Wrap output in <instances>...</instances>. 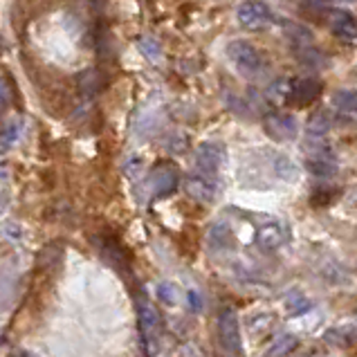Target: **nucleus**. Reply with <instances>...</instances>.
<instances>
[{
	"label": "nucleus",
	"instance_id": "1",
	"mask_svg": "<svg viewBox=\"0 0 357 357\" xmlns=\"http://www.w3.org/2000/svg\"><path fill=\"white\" fill-rule=\"evenodd\" d=\"M305 167L314 176H333L337 171V158L326 137H305Z\"/></svg>",
	"mask_w": 357,
	"mask_h": 357
},
{
	"label": "nucleus",
	"instance_id": "2",
	"mask_svg": "<svg viewBox=\"0 0 357 357\" xmlns=\"http://www.w3.org/2000/svg\"><path fill=\"white\" fill-rule=\"evenodd\" d=\"M227 56H229L231 63L236 66L238 73H243L245 77H259L265 70L263 54L252 43H248V40H243V38L231 40L229 47H227Z\"/></svg>",
	"mask_w": 357,
	"mask_h": 357
},
{
	"label": "nucleus",
	"instance_id": "3",
	"mask_svg": "<svg viewBox=\"0 0 357 357\" xmlns=\"http://www.w3.org/2000/svg\"><path fill=\"white\" fill-rule=\"evenodd\" d=\"M137 324H139V337L144 353L153 357L158 353V340H160V314L146 299L137 301Z\"/></svg>",
	"mask_w": 357,
	"mask_h": 357
},
{
	"label": "nucleus",
	"instance_id": "4",
	"mask_svg": "<svg viewBox=\"0 0 357 357\" xmlns=\"http://www.w3.org/2000/svg\"><path fill=\"white\" fill-rule=\"evenodd\" d=\"M254 241H257V245L263 252H277L290 241V229L281 220H268L265 225L257 229Z\"/></svg>",
	"mask_w": 357,
	"mask_h": 357
},
{
	"label": "nucleus",
	"instance_id": "5",
	"mask_svg": "<svg viewBox=\"0 0 357 357\" xmlns=\"http://www.w3.org/2000/svg\"><path fill=\"white\" fill-rule=\"evenodd\" d=\"M222 160H225V146L218 144V142H202L196 151V171L216 178V173L222 167Z\"/></svg>",
	"mask_w": 357,
	"mask_h": 357
},
{
	"label": "nucleus",
	"instance_id": "6",
	"mask_svg": "<svg viewBox=\"0 0 357 357\" xmlns=\"http://www.w3.org/2000/svg\"><path fill=\"white\" fill-rule=\"evenodd\" d=\"M218 335H220V344L225 346L227 351L241 353L243 344H241V324H238L236 310L225 308L218 314Z\"/></svg>",
	"mask_w": 357,
	"mask_h": 357
},
{
	"label": "nucleus",
	"instance_id": "7",
	"mask_svg": "<svg viewBox=\"0 0 357 357\" xmlns=\"http://www.w3.org/2000/svg\"><path fill=\"white\" fill-rule=\"evenodd\" d=\"M236 18L241 25L254 27V29H259L263 25H268L270 20H274L270 7L261 3V0H245V3H241L236 9Z\"/></svg>",
	"mask_w": 357,
	"mask_h": 357
},
{
	"label": "nucleus",
	"instance_id": "8",
	"mask_svg": "<svg viewBox=\"0 0 357 357\" xmlns=\"http://www.w3.org/2000/svg\"><path fill=\"white\" fill-rule=\"evenodd\" d=\"M185 189L193 200L211 202L218 193V182L213 176H205V173H200V171H193L185 180Z\"/></svg>",
	"mask_w": 357,
	"mask_h": 357
},
{
	"label": "nucleus",
	"instance_id": "9",
	"mask_svg": "<svg viewBox=\"0 0 357 357\" xmlns=\"http://www.w3.org/2000/svg\"><path fill=\"white\" fill-rule=\"evenodd\" d=\"M333 117L342 126H357V93L355 90H340L333 97Z\"/></svg>",
	"mask_w": 357,
	"mask_h": 357
},
{
	"label": "nucleus",
	"instance_id": "10",
	"mask_svg": "<svg viewBox=\"0 0 357 357\" xmlns=\"http://www.w3.org/2000/svg\"><path fill=\"white\" fill-rule=\"evenodd\" d=\"M321 95V84L317 79L312 77H299V79H292L288 81V97L285 101H292V104H310Z\"/></svg>",
	"mask_w": 357,
	"mask_h": 357
},
{
	"label": "nucleus",
	"instance_id": "11",
	"mask_svg": "<svg viewBox=\"0 0 357 357\" xmlns=\"http://www.w3.org/2000/svg\"><path fill=\"white\" fill-rule=\"evenodd\" d=\"M263 126H265V132H268L272 139H279V142L294 139L299 132V124L292 115H270L268 119H265Z\"/></svg>",
	"mask_w": 357,
	"mask_h": 357
},
{
	"label": "nucleus",
	"instance_id": "12",
	"mask_svg": "<svg viewBox=\"0 0 357 357\" xmlns=\"http://www.w3.org/2000/svg\"><path fill=\"white\" fill-rule=\"evenodd\" d=\"M331 27L340 38L351 40L357 36V20L349 12H333L331 14Z\"/></svg>",
	"mask_w": 357,
	"mask_h": 357
},
{
	"label": "nucleus",
	"instance_id": "13",
	"mask_svg": "<svg viewBox=\"0 0 357 357\" xmlns=\"http://www.w3.org/2000/svg\"><path fill=\"white\" fill-rule=\"evenodd\" d=\"M270 169H272V176H277V178L285 180V182L297 180V165H294L290 158L281 155V153H272Z\"/></svg>",
	"mask_w": 357,
	"mask_h": 357
},
{
	"label": "nucleus",
	"instance_id": "14",
	"mask_svg": "<svg viewBox=\"0 0 357 357\" xmlns=\"http://www.w3.org/2000/svg\"><path fill=\"white\" fill-rule=\"evenodd\" d=\"M328 128H331V117L326 115V110L314 113L312 119L308 121V135L312 137H326L328 135Z\"/></svg>",
	"mask_w": 357,
	"mask_h": 357
},
{
	"label": "nucleus",
	"instance_id": "15",
	"mask_svg": "<svg viewBox=\"0 0 357 357\" xmlns=\"http://www.w3.org/2000/svg\"><path fill=\"white\" fill-rule=\"evenodd\" d=\"M209 241H211L213 248H218V250L227 248V245L231 243V229H229L227 225H222V222H218V225H213V227H211V231H209Z\"/></svg>",
	"mask_w": 357,
	"mask_h": 357
},
{
	"label": "nucleus",
	"instance_id": "16",
	"mask_svg": "<svg viewBox=\"0 0 357 357\" xmlns=\"http://www.w3.org/2000/svg\"><path fill=\"white\" fill-rule=\"evenodd\" d=\"M285 34H288V38H290L297 47H301V45H310V40H312V36H310L308 29L301 27V25H294V23L288 25V29H285Z\"/></svg>",
	"mask_w": 357,
	"mask_h": 357
},
{
	"label": "nucleus",
	"instance_id": "17",
	"mask_svg": "<svg viewBox=\"0 0 357 357\" xmlns=\"http://www.w3.org/2000/svg\"><path fill=\"white\" fill-rule=\"evenodd\" d=\"M176 187H178L176 173H158L155 176V189L160 196H167V193H171Z\"/></svg>",
	"mask_w": 357,
	"mask_h": 357
},
{
	"label": "nucleus",
	"instance_id": "18",
	"mask_svg": "<svg viewBox=\"0 0 357 357\" xmlns=\"http://www.w3.org/2000/svg\"><path fill=\"white\" fill-rule=\"evenodd\" d=\"M297 346V340L294 337H288V335H283V337H279L277 342H274V349L268 353V357H279V355H285L290 349H294Z\"/></svg>",
	"mask_w": 357,
	"mask_h": 357
},
{
	"label": "nucleus",
	"instance_id": "19",
	"mask_svg": "<svg viewBox=\"0 0 357 357\" xmlns=\"http://www.w3.org/2000/svg\"><path fill=\"white\" fill-rule=\"evenodd\" d=\"M158 297L165 301L167 305H176V301H178V288H176V285H171V283H162L160 288H158Z\"/></svg>",
	"mask_w": 357,
	"mask_h": 357
},
{
	"label": "nucleus",
	"instance_id": "20",
	"mask_svg": "<svg viewBox=\"0 0 357 357\" xmlns=\"http://www.w3.org/2000/svg\"><path fill=\"white\" fill-rule=\"evenodd\" d=\"M20 128H23V121H12L7 128H5V132H3V144H12V142H16L18 139V135H20Z\"/></svg>",
	"mask_w": 357,
	"mask_h": 357
},
{
	"label": "nucleus",
	"instance_id": "21",
	"mask_svg": "<svg viewBox=\"0 0 357 357\" xmlns=\"http://www.w3.org/2000/svg\"><path fill=\"white\" fill-rule=\"evenodd\" d=\"M189 301H191V310H193V312H198V310H202V299H200V297H198V294H196V292H193V290L189 292Z\"/></svg>",
	"mask_w": 357,
	"mask_h": 357
},
{
	"label": "nucleus",
	"instance_id": "22",
	"mask_svg": "<svg viewBox=\"0 0 357 357\" xmlns=\"http://www.w3.org/2000/svg\"><path fill=\"white\" fill-rule=\"evenodd\" d=\"M0 99H5V86H3V81H0Z\"/></svg>",
	"mask_w": 357,
	"mask_h": 357
}]
</instances>
